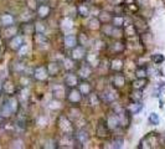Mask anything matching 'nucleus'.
I'll use <instances>...</instances> for the list:
<instances>
[{
  "label": "nucleus",
  "mask_w": 165,
  "mask_h": 149,
  "mask_svg": "<svg viewBox=\"0 0 165 149\" xmlns=\"http://www.w3.org/2000/svg\"><path fill=\"white\" fill-rule=\"evenodd\" d=\"M65 85L70 88H76V86L78 85V75L76 73H67L66 77H65Z\"/></svg>",
  "instance_id": "f257e3e1"
},
{
  "label": "nucleus",
  "mask_w": 165,
  "mask_h": 149,
  "mask_svg": "<svg viewBox=\"0 0 165 149\" xmlns=\"http://www.w3.org/2000/svg\"><path fill=\"white\" fill-rule=\"evenodd\" d=\"M36 12H37L40 19H46L51 14V7L47 4H40L36 7Z\"/></svg>",
  "instance_id": "f03ea898"
},
{
  "label": "nucleus",
  "mask_w": 165,
  "mask_h": 149,
  "mask_svg": "<svg viewBox=\"0 0 165 149\" xmlns=\"http://www.w3.org/2000/svg\"><path fill=\"white\" fill-rule=\"evenodd\" d=\"M91 73H92V66L88 63V62H86V63H83L81 65L80 67H78V71H77V75L78 76H81L82 78H88L89 76H91Z\"/></svg>",
  "instance_id": "7ed1b4c3"
},
{
  "label": "nucleus",
  "mask_w": 165,
  "mask_h": 149,
  "mask_svg": "<svg viewBox=\"0 0 165 149\" xmlns=\"http://www.w3.org/2000/svg\"><path fill=\"white\" fill-rule=\"evenodd\" d=\"M81 98H82V93L78 90H76V88H71V91H70V93L67 96V100L71 103H78L81 101Z\"/></svg>",
  "instance_id": "20e7f679"
},
{
  "label": "nucleus",
  "mask_w": 165,
  "mask_h": 149,
  "mask_svg": "<svg viewBox=\"0 0 165 149\" xmlns=\"http://www.w3.org/2000/svg\"><path fill=\"white\" fill-rule=\"evenodd\" d=\"M78 44H77V37L76 35H66L65 36V46L67 49H73L76 47Z\"/></svg>",
  "instance_id": "39448f33"
},
{
  "label": "nucleus",
  "mask_w": 165,
  "mask_h": 149,
  "mask_svg": "<svg viewBox=\"0 0 165 149\" xmlns=\"http://www.w3.org/2000/svg\"><path fill=\"white\" fill-rule=\"evenodd\" d=\"M47 76H49V72H47L46 67L41 66V67H37V68L35 70V77H36L39 81H45V80L47 78Z\"/></svg>",
  "instance_id": "423d86ee"
},
{
  "label": "nucleus",
  "mask_w": 165,
  "mask_h": 149,
  "mask_svg": "<svg viewBox=\"0 0 165 149\" xmlns=\"http://www.w3.org/2000/svg\"><path fill=\"white\" fill-rule=\"evenodd\" d=\"M72 51L73 52H77V55L75 54V55H72V58L73 60H82L83 57L86 56V51H84V49H83L82 46H76V47H73L72 49Z\"/></svg>",
  "instance_id": "0eeeda50"
},
{
  "label": "nucleus",
  "mask_w": 165,
  "mask_h": 149,
  "mask_svg": "<svg viewBox=\"0 0 165 149\" xmlns=\"http://www.w3.org/2000/svg\"><path fill=\"white\" fill-rule=\"evenodd\" d=\"M145 86H147V80H145L144 77H142V78H137V80L133 82V87H134L135 90H139V91H142Z\"/></svg>",
  "instance_id": "6e6552de"
},
{
  "label": "nucleus",
  "mask_w": 165,
  "mask_h": 149,
  "mask_svg": "<svg viewBox=\"0 0 165 149\" xmlns=\"http://www.w3.org/2000/svg\"><path fill=\"white\" fill-rule=\"evenodd\" d=\"M88 133L86 132V131H80L77 134H76V141L78 142V143H84L86 141H88Z\"/></svg>",
  "instance_id": "1a4fd4ad"
},
{
  "label": "nucleus",
  "mask_w": 165,
  "mask_h": 149,
  "mask_svg": "<svg viewBox=\"0 0 165 149\" xmlns=\"http://www.w3.org/2000/svg\"><path fill=\"white\" fill-rule=\"evenodd\" d=\"M124 77L122 76V75H116L114 76V78H113V86H117V87H122L123 85H124Z\"/></svg>",
  "instance_id": "9d476101"
},
{
  "label": "nucleus",
  "mask_w": 165,
  "mask_h": 149,
  "mask_svg": "<svg viewBox=\"0 0 165 149\" xmlns=\"http://www.w3.org/2000/svg\"><path fill=\"white\" fill-rule=\"evenodd\" d=\"M1 21H2V24H4L5 26H10V25H12V22H14V17H12L11 15H9V14H5V15L1 16Z\"/></svg>",
  "instance_id": "9b49d317"
},
{
  "label": "nucleus",
  "mask_w": 165,
  "mask_h": 149,
  "mask_svg": "<svg viewBox=\"0 0 165 149\" xmlns=\"http://www.w3.org/2000/svg\"><path fill=\"white\" fill-rule=\"evenodd\" d=\"M22 46V37L21 36H17V37H15L12 41H11V47L12 49H20Z\"/></svg>",
  "instance_id": "f8f14e48"
},
{
  "label": "nucleus",
  "mask_w": 165,
  "mask_h": 149,
  "mask_svg": "<svg viewBox=\"0 0 165 149\" xmlns=\"http://www.w3.org/2000/svg\"><path fill=\"white\" fill-rule=\"evenodd\" d=\"M135 73H137V77L138 78L145 77L147 76V67H138L137 71H135Z\"/></svg>",
  "instance_id": "ddd939ff"
},
{
  "label": "nucleus",
  "mask_w": 165,
  "mask_h": 149,
  "mask_svg": "<svg viewBox=\"0 0 165 149\" xmlns=\"http://www.w3.org/2000/svg\"><path fill=\"white\" fill-rule=\"evenodd\" d=\"M152 60H153L155 63H162L165 58H164V56H163V55H160V54H157V55H153Z\"/></svg>",
  "instance_id": "4468645a"
},
{
  "label": "nucleus",
  "mask_w": 165,
  "mask_h": 149,
  "mask_svg": "<svg viewBox=\"0 0 165 149\" xmlns=\"http://www.w3.org/2000/svg\"><path fill=\"white\" fill-rule=\"evenodd\" d=\"M113 21H114V26H117V27H119V26H122L123 25V21H124V17L123 16H116L114 19H113Z\"/></svg>",
  "instance_id": "2eb2a0df"
},
{
  "label": "nucleus",
  "mask_w": 165,
  "mask_h": 149,
  "mask_svg": "<svg viewBox=\"0 0 165 149\" xmlns=\"http://www.w3.org/2000/svg\"><path fill=\"white\" fill-rule=\"evenodd\" d=\"M149 122H150L152 124H159V117H158V114L152 113L150 117H149Z\"/></svg>",
  "instance_id": "dca6fc26"
}]
</instances>
